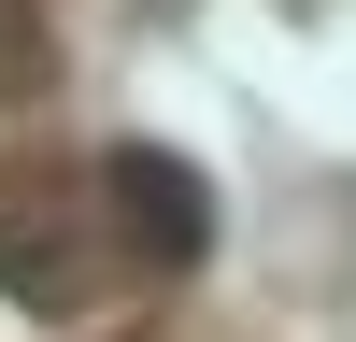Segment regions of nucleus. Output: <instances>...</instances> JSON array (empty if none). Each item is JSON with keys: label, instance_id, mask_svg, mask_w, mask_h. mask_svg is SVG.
<instances>
[{"label": "nucleus", "instance_id": "7ed1b4c3", "mask_svg": "<svg viewBox=\"0 0 356 342\" xmlns=\"http://www.w3.org/2000/svg\"><path fill=\"white\" fill-rule=\"evenodd\" d=\"M43 72H57V28H43V0H0V100H29Z\"/></svg>", "mask_w": 356, "mask_h": 342}, {"label": "nucleus", "instance_id": "f03ea898", "mask_svg": "<svg viewBox=\"0 0 356 342\" xmlns=\"http://www.w3.org/2000/svg\"><path fill=\"white\" fill-rule=\"evenodd\" d=\"M0 300H15V314H72L86 300V200L0 186Z\"/></svg>", "mask_w": 356, "mask_h": 342}, {"label": "nucleus", "instance_id": "f257e3e1", "mask_svg": "<svg viewBox=\"0 0 356 342\" xmlns=\"http://www.w3.org/2000/svg\"><path fill=\"white\" fill-rule=\"evenodd\" d=\"M100 214L129 228L143 271H200V256H214V171L171 157V142H114L100 157Z\"/></svg>", "mask_w": 356, "mask_h": 342}]
</instances>
